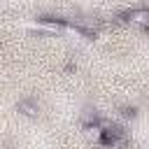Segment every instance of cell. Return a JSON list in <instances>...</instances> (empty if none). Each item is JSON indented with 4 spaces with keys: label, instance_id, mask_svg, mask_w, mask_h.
Segmentation results:
<instances>
[{
    "label": "cell",
    "instance_id": "cell-1",
    "mask_svg": "<svg viewBox=\"0 0 149 149\" xmlns=\"http://www.w3.org/2000/svg\"><path fill=\"white\" fill-rule=\"evenodd\" d=\"M126 19L135 26H144L147 28V21H149V7H133L126 12Z\"/></svg>",
    "mask_w": 149,
    "mask_h": 149
},
{
    "label": "cell",
    "instance_id": "cell-2",
    "mask_svg": "<svg viewBox=\"0 0 149 149\" xmlns=\"http://www.w3.org/2000/svg\"><path fill=\"white\" fill-rule=\"evenodd\" d=\"M37 28H42V30H47V33H63V23L58 21V19H42L40 23H37Z\"/></svg>",
    "mask_w": 149,
    "mask_h": 149
},
{
    "label": "cell",
    "instance_id": "cell-3",
    "mask_svg": "<svg viewBox=\"0 0 149 149\" xmlns=\"http://www.w3.org/2000/svg\"><path fill=\"white\" fill-rule=\"evenodd\" d=\"M86 140H88V142H102V140H105V130L100 128V123L86 126Z\"/></svg>",
    "mask_w": 149,
    "mask_h": 149
},
{
    "label": "cell",
    "instance_id": "cell-4",
    "mask_svg": "<svg viewBox=\"0 0 149 149\" xmlns=\"http://www.w3.org/2000/svg\"><path fill=\"white\" fill-rule=\"evenodd\" d=\"M19 112L23 116H37V102L35 100H21L19 102Z\"/></svg>",
    "mask_w": 149,
    "mask_h": 149
}]
</instances>
